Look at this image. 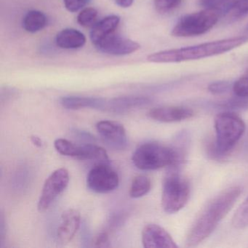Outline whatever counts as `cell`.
I'll use <instances>...</instances> for the list:
<instances>
[{"label": "cell", "mask_w": 248, "mask_h": 248, "mask_svg": "<svg viewBox=\"0 0 248 248\" xmlns=\"http://www.w3.org/2000/svg\"><path fill=\"white\" fill-rule=\"evenodd\" d=\"M56 46L65 50L81 48L86 43V37L81 31L75 29L67 28L58 33L56 37Z\"/></svg>", "instance_id": "e0dca14e"}, {"label": "cell", "mask_w": 248, "mask_h": 248, "mask_svg": "<svg viewBox=\"0 0 248 248\" xmlns=\"http://www.w3.org/2000/svg\"><path fill=\"white\" fill-rule=\"evenodd\" d=\"M182 149L170 147L156 142H147L137 148L132 157L133 164L141 170L179 167L184 161Z\"/></svg>", "instance_id": "3957f363"}, {"label": "cell", "mask_w": 248, "mask_h": 248, "mask_svg": "<svg viewBox=\"0 0 248 248\" xmlns=\"http://www.w3.org/2000/svg\"><path fill=\"white\" fill-rule=\"evenodd\" d=\"M97 131L109 147L124 150L128 146L127 133L123 124L117 122L103 120L96 124Z\"/></svg>", "instance_id": "30bf717a"}, {"label": "cell", "mask_w": 248, "mask_h": 248, "mask_svg": "<svg viewBox=\"0 0 248 248\" xmlns=\"http://www.w3.org/2000/svg\"><path fill=\"white\" fill-rule=\"evenodd\" d=\"M142 243L147 248H176L178 245L169 233L160 226L149 223L142 231Z\"/></svg>", "instance_id": "8fae6325"}, {"label": "cell", "mask_w": 248, "mask_h": 248, "mask_svg": "<svg viewBox=\"0 0 248 248\" xmlns=\"http://www.w3.org/2000/svg\"><path fill=\"white\" fill-rule=\"evenodd\" d=\"M190 197L188 180L180 174L178 167H171L164 178L162 206L164 211L173 214L185 207Z\"/></svg>", "instance_id": "5b68a950"}, {"label": "cell", "mask_w": 248, "mask_h": 248, "mask_svg": "<svg viewBox=\"0 0 248 248\" xmlns=\"http://www.w3.org/2000/svg\"><path fill=\"white\" fill-rule=\"evenodd\" d=\"M232 89L236 96L248 98V69L233 83Z\"/></svg>", "instance_id": "d4e9b609"}, {"label": "cell", "mask_w": 248, "mask_h": 248, "mask_svg": "<svg viewBox=\"0 0 248 248\" xmlns=\"http://www.w3.org/2000/svg\"><path fill=\"white\" fill-rule=\"evenodd\" d=\"M234 0H199L200 6L205 9H223Z\"/></svg>", "instance_id": "4316f807"}, {"label": "cell", "mask_w": 248, "mask_h": 248, "mask_svg": "<svg viewBox=\"0 0 248 248\" xmlns=\"http://www.w3.org/2000/svg\"><path fill=\"white\" fill-rule=\"evenodd\" d=\"M232 225L236 229H244L248 227V197L233 215Z\"/></svg>", "instance_id": "603a6c76"}, {"label": "cell", "mask_w": 248, "mask_h": 248, "mask_svg": "<svg viewBox=\"0 0 248 248\" xmlns=\"http://www.w3.org/2000/svg\"><path fill=\"white\" fill-rule=\"evenodd\" d=\"M245 61H246L247 62H248V56H247V57L245 58Z\"/></svg>", "instance_id": "836d02e7"}, {"label": "cell", "mask_w": 248, "mask_h": 248, "mask_svg": "<svg viewBox=\"0 0 248 248\" xmlns=\"http://www.w3.org/2000/svg\"><path fill=\"white\" fill-rule=\"evenodd\" d=\"M152 120L160 123H171L191 119L194 112L191 108L185 107H162L154 108L148 113Z\"/></svg>", "instance_id": "4fadbf2b"}, {"label": "cell", "mask_w": 248, "mask_h": 248, "mask_svg": "<svg viewBox=\"0 0 248 248\" xmlns=\"http://www.w3.org/2000/svg\"><path fill=\"white\" fill-rule=\"evenodd\" d=\"M248 42L246 35L223 39L189 47L156 52L148 56L147 61L151 63H168L199 60L227 53Z\"/></svg>", "instance_id": "7a4b0ae2"}, {"label": "cell", "mask_w": 248, "mask_h": 248, "mask_svg": "<svg viewBox=\"0 0 248 248\" xmlns=\"http://www.w3.org/2000/svg\"><path fill=\"white\" fill-rule=\"evenodd\" d=\"M241 193L240 187H230L209 202L199 213L188 231L186 240L187 246H197L210 236L232 210Z\"/></svg>", "instance_id": "6da1fadb"}, {"label": "cell", "mask_w": 248, "mask_h": 248, "mask_svg": "<svg viewBox=\"0 0 248 248\" xmlns=\"http://www.w3.org/2000/svg\"><path fill=\"white\" fill-rule=\"evenodd\" d=\"M107 99L96 97L69 96L62 97L59 100L61 105L63 108L69 110H78L84 108H95V109H106Z\"/></svg>", "instance_id": "9a60e30c"}, {"label": "cell", "mask_w": 248, "mask_h": 248, "mask_svg": "<svg viewBox=\"0 0 248 248\" xmlns=\"http://www.w3.org/2000/svg\"><path fill=\"white\" fill-rule=\"evenodd\" d=\"M80 222V213L78 210L69 209L63 212L56 233L58 242L61 245H66L70 242L78 232Z\"/></svg>", "instance_id": "7c38bea8"}, {"label": "cell", "mask_w": 248, "mask_h": 248, "mask_svg": "<svg viewBox=\"0 0 248 248\" xmlns=\"http://www.w3.org/2000/svg\"><path fill=\"white\" fill-rule=\"evenodd\" d=\"M119 184L118 173L109 166V164H96L87 176L88 188L98 194L111 192L118 187Z\"/></svg>", "instance_id": "52a82bcc"}, {"label": "cell", "mask_w": 248, "mask_h": 248, "mask_svg": "<svg viewBox=\"0 0 248 248\" xmlns=\"http://www.w3.org/2000/svg\"><path fill=\"white\" fill-rule=\"evenodd\" d=\"M120 23L118 16L111 15L105 17L95 24L91 30L90 37L94 46L101 40L115 32Z\"/></svg>", "instance_id": "2e32d148"}, {"label": "cell", "mask_w": 248, "mask_h": 248, "mask_svg": "<svg viewBox=\"0 0 248 248\" xmlns=\"http://www.w3.org/2000/svg\"><path fill=\"white\" fill-rule=\"evenodd\" d=\"M220 18L218 10L204 9L184 16L172 29L171 34L177 37L202 35L211 30Z\"/></svg>", "instance_id": "8992f818"}, {"label": "cell", "mask_w": 248, "mask_h": 248, "mask_svg": "<svg viewBox=\"0 0 248 248\" xmlns=\"http://www.w3.org/2000/svg\"><path fill=\"white\" fill-rule=\"evenodd\" d=\"M244 32H245V35L248 36V24H247L246 27H245V31H244Z\"/></svg>", "instance_id": "d6a6232c"}, {"label": "cell", "mask_w": 248, "mask_h": 248, "mask_svg": "<svg viewBox=\"0 0 248 248\" xmlns=\"http://www.w3.org/2000/svg\"><path fill=\"white\" fill-rule=\"evenodd\" d=\"M79 160L95 161L96 164H109V159L107 151L101 146L91 143L81 146V155Z\"/></svg>", "instance_id": "ffe728a7"}, {"label": "cell", "mask_w": 248, "mask_h": 248, "mask_svg": "<svg viewBox=\"0 0 248 248\" xmlns=\"http://www.w3.org/2000/svg\"><path fill=\"white\" fill-rule=\"evenodd\" d=\"M216 143L215 149L218 156H223L233 149L245 133V123L233 112L220 113L215 117Z\"/></svg>", "instance_id": "277c9868"}, {"label": "cell", "mask_w": 248, "mask_h": 248, "mask_svg": "<svg viewBox=\"0 0 248 248\" xmlns=\"http://www.w3.org/2000/svg\"><path fill=\"white\" fill-rule=\"evenodd\" d=\"M98 11L95 8H84L78 14L77 21H78L79 25L85 27V28L93 27L95 24V23L97 17H98Z\"/></svg>", "instance_id": "cb8c5ba5"}, {"label": "cell", "mask_w": 248, "mask_h": 248, "mask_svg": "<svg viewBox=\"0 0 248 248\" xmlns=\"http://www.w3.org/2000/svg\"><path fill=\"white\" fill-rule=\"evenodd\" d=\"M152 188V182L146 175H138L132 181L130 188V197L133 199L140 198L147 194Z\"/></svg>", "instance_id": "44dd1931"}, {"label": "cell", "mask_w": 248, "mask_h": 248, "mask_svg": "<svg viewBox=\"0 0 248 248\" xmlns=\"http://www.w3.org/2000/svg\"><path fill=\"white\" fill-rule=\"evenodd\" d=\"M114 2L120 8H127L133 5L134 0H114Z\"/></svg>", "instance_id": "4dcf8cb0"}, {"label": "cell", "mask_w": 248, "mask_h": 248, "mask_svg": "<svg viewBox=\"0 0 248 248\" xmlns=\"http://www.w3.org/2000/svg\"><path fill=\"white\" fill-rule=\"evenodd\" d=\"M220 18L226 22L239 21L248 15V0H234L220 10Z\"/></svg>", "instance_id": "ac0fdd59"}, {"label": "cell", "mask_w": 248, "mask_h": 248, "mask_svg": "<svg viewBox=\"0 0 248 248\" xmlns=\"http://www.w3.org/2000/svg\"><path fill=\"white\" fill-rule=\"evenodd\" d=\"M31 140L34 146L38 148H41L43 146V142L42 139L38 136H31Z\"/></svg>", "instance_id": "1f68e13d"}, {"label": "cell", "mask_w": 248, "mask_h": 248, "mask_svg": "<svg viewBox=\"0 0 248 248\" xmlns=\"http://www.w3.org/2000/svg\"><path fill=\"white\" fill-rule=\"evenodd\" d=\"M69 182V171L66 168H59L50 174L45 182L37 204L40 213L50 207L54 200L66 189Z\"/></svg>", "instance_id": "ba28073f"}, {"label": "cell", "mask_w": 248, "mask_h": 248, "mask_svg": "<svg viewBox=\"0 0 248 248\" xmlns=\"http://www.w3.org/2000/svg\"><path fill=\"white\" fill-rule=\"evenodd\" d=\"M55 149L63 156L79 159L81 155V146L75 144L66 139H56L54 142Z\"/></svg>", "instance_id": "7402d4cb"}, {"label": "cell", "mask_w": 248, "mask_h": 248, "mask_svg": "<svg viewBox=\"0 0 248 248\" xmlns=\"http://www.w3.org/2000/svg\"><path fill=\"white\" fill-rule=\"evenodd\" d=\"M98 51L114 56H127L136 53L140 45L127 37L113 33L95 45Z\"/></svg>", "instance_id": "9c48e42d"}, {"label": "cell", "mask_w": 248, "mask_h": 248, "mask_svg": "<svg viewBox=\"0 0 248 248\" xmlns=\"http://www.w3.org/2000/svg\"><path fill=\"white\" fill-rule=\"evenodd\" d=\"M93 248H105L110 247L109 237L107 232H101L94 236L92 241Z\"/></svg>", "instance_id": "f546056e"}, {"label": "cell", "mask_w": 248, "mask_h": 248, "mask_svg": "<svg viewBox=\"0 0 248 248\" xmlns=\"http://www.w3.org/2000/svg\"><path fill=\"white\" fill-rule=\"evenodd\" d=\"M231 88V83L228 81H217L208 85L209 92L215 95L225 93Z\"/></svg>", "instance_id": "f1b7e54d"}, {"label": "cell", "mask_w": 248, "mask_h": 248, "mask_svg": "<svg viewBox=\"0 0 248 248\" xmlns=\"http://www.w3.org/2000/svg\"><path fill=\"white\" fill-rule=\"evenodd\" d=\"M151 98L146 96L128 95L107 100L105 111L114 113H123L135 108L144 107L150 104Z\"/></svg>", "instance_id": "5bb4252c"}, {"label": "cell", "mask_w": 248, "mask_h": 248, "mask_svg": "<svg viewBox=\"0 0 248 248\" xmlns=\"http://www.w3.org/2000/svg\"><path fill=\"white\" fill-rule=\"evenodd\" d=\"M47 17L44 13L33 10L29 11L24 16L23 28L27 32L34 34L44 30L47 27Z\"/></svg>", "instance_id": "d6986e66"}, {"label": "cell", "mask_w": 248, "mask_h": 248, "mask_svg": "<svg viewBox=\"0 0 248 248\" xmlns=\"http://www.w3.org/2000/svg\"><path fill=\"white\" fill-rule=\"evenodd\" d=\"M91 0H63L65 8L70 13H77L84 9Z\"/></svg>", "instance_id": "83f0119b"}, {"label": "cell", "mask_w": 248, "mask_h": 248, "mask_svg": "<svg viewBox=\"0 0 248 248\" xmlns=\"http://www.w3.org/2000/svg\"><path fill=\"white\" fill-rule=\"evenodd\" d=\"M182 0H154L155 9L159 14H168L178 8Z\"/></svg>", "instance_id": "484cf974"}]
</instances>
